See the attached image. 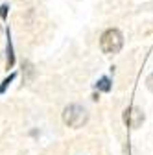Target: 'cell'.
Returning a JSON list of instances; mask_svg holds the SVG:
<instances>
[{
  "instance_id": "cell-4",
  "label": "cell",
  "mask_w": 153,
  "mask_h": 155,
  "mask_svg": "<svg viewBox=\"0 0 153 155\" xmlns=\"http://www.w3.org/2000/svg\"><path fill=\"white\" fill-rule=\"evenodd\" d=\"M98 89H102V91H109L111 89V81H109V78H102V80L98 81Z\"/></svg>"
},
{
  "instance_id": "cell-3",
  "label": "cell",
  "mask_w": 153,
  "mask_h": 155,
  "mask_svg": "<svg viewBox=\"0 0 153 155\" xmlns=\"http://www.w3.org/2000/svg\"><path fill=\"white\" fill-rule=\"evenodd\" d=\"M124 122L129 126V127H140L142 126V122H144V113H142V109H138V107H129V109H125L124 111Z\"/></svg>"
},
{
  "instance_id": "cell-1",
  "label": "cell",
  "mask_w": 153,
  "mask_h": 155,
  "mask_svg": "<svg viewBox=\"0 0 153 155\" xmlns=\"http://www.w3.org/2000/svg\"><path fill=\"white\" fill-rule=\"evenodd\" d=\"M89 120V113L81 107V105H67L63 111V122L68 127H83Z\"/></svg>"
},
{
  "instance_id": "cell-6",
  "label": "cell",
  "mask_w": 153,
  "mask_h": 155,
  "mask_svg": "<svg viewBox=\"0 0 153 155\" xmlns=\"http://www.w3.org/2000/svg\"><path fill=\"white\" fill-rule=\"evenodd\" d=\"M146 85H148V89L153 92V74H149V76H148V80H146Z\"/></svg>"
},
{
  "instance_id": "cell-2",
  "label": "cell",
  "mask_w": 153,
  "mask_h": 155,
  "mask_svg": "<svg viewBox=\"0 0 153 155\" xmlns=\"http://www.w3.org/2000/svg\"><path fill=\"white\" fill-rule=\"evenodd\" d=\"M122 45H124V37H122V33L118 30H114V28L107 30L102 35V39H100V48H102L103 54H118Z\"/></svg>"
},
{
  "instance_id": "cell-5",
  "label": "cell",
  "mask_w": 153,
  "mask_h": 155,
  "mask_svg": "<svg viewBox=\"0 0 153 155\" xmlns=\"http://www.w3.org/2000/svg\"><path fill=\"white\" fill-rule=\"evenodd\" d=\"M13 78H15V74H11L9 78H6V80H4V83H2V87H0V92H4V91H6V87H8V85L13 81Z\"/></svg>"
},
{
  "instance_id": "cell-7",
  "label": "cell",
  "mask_w": 153,
  "mask_h": 155,
  "mask_svg": "<svg viewBox=\"0 0 153 155\" xmlns=\"http://www.w3.org/2000/svg\"><path fill=\"white\" fill-rule=\"evenodd\" d=\"M6 15H8V6L4 4V6H0V17L6 18Z\"/></svg>"
}]
</instances>
